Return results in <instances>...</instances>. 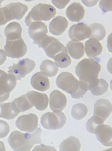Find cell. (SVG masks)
<instances>
[{
  "label": "cell",
  "mask_w": 112,
  "mask_h": 151,
  "mask_svg": "<svg viewBox=\"0 0 112 151\" xmlns=\"http://www.w3.org/2000/svg\"><path fill=\"white\" fill-rule=\"evenodd\" d=\"M41 133L40 127L32 134L14 131L9 135L8 141L10 147L14 151H30L35 145L41 144Z\"/></svg>",
  "instance_id": "6da1fadb"
},
{
  "label": "cell",
  "mask_w": 112,
  "mask_h": 151,
  "mask_svg": "<svg viewBox=\"0 0 112 151\" xmlns=\"http://www.w3.org/2000/svg\"><path fill=\"white\" fill-rule=\"evenodd\" d=\"M100 71V65L92 58L82 60L75 68V73L80 81L87 85L89 90L95 85Z\"/></svg>",
  "instance_id": "7a4b0ae2"
},
{
  "label": "cell",
  "mask_w": 112,
  "mask_h": 151,
  "mask_svg": "<svg viewBox=\"0 0 112 151\" xmlns=\"http://www.w3.org/2000/svg\"><path fill=\"white\" fill-rule=\"evenodd\" d=\"M56 9L52 5L40 3L33 8L25 19L27 27L32 23L39 21H48L56 14Z\"/></svg>",
  "instance_id": "3957f363"
},
{
  "label": "cell",
  "mask_w": 112,
  "mask_h": 151,
  "mask_svg": "<svg viewBox=\"0 0 112 151\" xmlns=\"http://www.w3.org/2000/svg\"><path fill=\"white\" fill-rule=\"evenodd\" d=\"M41 124L48 130H57L64 127L66 118L61 111H54L45 114L41 119Z\"/></svg>",
  "instance_id": "277c9868"
},
{
  "label": "cell",
  "mask_w": 112,
  "mask_h": 151,
  "mask_svg": "<svg viewBox=\"0 0 112 151\" xmlns=\"http://www.w3.org/2000/svg\"><path fill=\"white\" fill-rule=\"evenodd\" d=\"M16 81L14 75L0 70V102L8 99L10 92L16 87Z\"/></svg>",
  "instance_id": "5b68a950"
},
{
  "label": "cell",
  "mask_w": 112,
  "mask_h": 151,
  "mask_svg": "<svg viewBox=\"0 0 112 151\" xmlns=\"http://www.w3.org/2000/svg\"><path fill=\"white\" fill-rule=\"evenodd\" d=\"M27 51V45L22 37L13 40H7L5 52L8 57L14 59L24 56Z\"/></svg>",
  "instance_id": "8992f818"
},
{
  "label": "cell",
  "mask_w": 112,
  "mask_h": 151,
  "mask_svg": "<svg viewBox=\"0 0 112 151\" xmlns=\"http://www.w3.org/2000/svg\"><path fill=\"white\" fill-rule=\"evenodd\" d=\"M56 85L59 88L72 96L79 88V81L71 73L63 72L57 78Z\"/></svg>",
  "instance_id": "52a82bcc"
},
{
  "label": "cell",
  "mask_w": 112,
  "mask_h": 151,
  "mask_svg": "<svg viewBox=\"0 0 112 151\" xmlns=\"http://www.w3.org/2000/svg\"><path fill=\"white\" fill-rule=\"evenodd\" d=\"M35 67V62L29 58L23 59L17 64H14L9 67L8 73L11 74L16 80H21L27 75L30 73Z\"/></svg>",
  "instance_id": "ba28073f"
},
{
  "label": "cell",
  "mask_w": 112,
  "mask_h": 151,
  "mask_svg": "<svg viewBox=\"0 0 112 151\" xmlns=\"http://www.w3.org/2000/svg\"><path fill=\"white\" fill-rule=\"evenodd\" d=\"M38 46L44 49L47 56L53 59L60 53L67 51L66 47L59 40L48 35L40 42Z\"/></svg>",
  "instance_id": "9c48e42d"
},
{
  "label": "cell",
  "mask_w": 112,
  "mask_h": 151,
  "mask_svg": "<svg viewBox=\"0 0 112 151\" xmlns=\"http://www.w3.org/2000/svg\"><path fill=\"white\" fill-rule=\"evenodd\" d=\"M38 118L36 114H30L19 117L16 121V127L23 132L32 133L38 127Z\"/></svg>",
  "instance_id": "30bf717a"
},
{
  "label": "cell",
  "mask_w": 112,
  "mask_h": 151,
  "mask_svg": "<svg viewBox=\"0 0 112 151\" xmlns=\"http://www.w3.org/2000/svg\"><path fill=\"white\" fill-rule=\"evenodd\" d=\"M68 35L72 40L79 42L90 38L92 35V31L86 24L79 23L71 27L69 31Z\"/></svg>",
  "instance_id": "8fae6325"
},
{
  "label": "cell",
  "mask_w": 112,
  "mask_h": 151,
  "mask_svg": "<svg viewBox=\"0 0 112 151\" xmlns=\"http://www.w3.org/2000/svg\"><path fill=\"white\" fill-rule=\"evenodd\" d=\"M48 32L47 27L41 22H33L28 29V34L30 38L33 40L34 43L38 45L47 36Z\"/></svg>",
  "instance_id": "7c38bea8"
},
{
  "label": "cell",
  "mask_w": 112,
  "mask_h": 151,
  "mask_svg": "<svg viewBox=\"0 0 112 151\" xmlns=\"http://www.w3.org/2000/svg\"><path fill=\"white\" fill-rule=\"evenodd\" d=\"M26 95L32 105L39 111H44L48 106V97L45 93L30 91L27 93Z\"/></svg>",
  "instance_id": "4fadbf2b"
},
{
  "label": "cell",
  "mask_w": 112,
  "mask_h": 151,
  "mask_svg": "<svg viewBox=\"0 0 112 151\" xmlns=\"http://www.w3.org/2000/svg\"><path fill=\"white\" fill-rule=\"evenodd\" d=\"M112 113V104L107 99H101L96 101L94 106V115L102 119L104 121Z\"/></svg>",
  "instance_id": "5bb4252c"
},
{
  "label": "cell",
  "mask_w": 112,
  "mask_h": 151,
  "mask_svg": "<svg viewBox=\"0 0 112 151\" xmlns=\"http://www.w3.org/2000/svg\"><path fill=\"white\" fill-rule=\"evenodd\" d=\"M112 127L108 125H100L95 132L97 140L104 146L112 147Z\"/></svg>",
  "instance_id": "9a60e30c"
},
{
  "label": "cell",
  "mask_w": 112,
  "mask_h": 151,
  "mask_svg": "<svg viewBox=\"0 0 112 151\" xmlns=\"http://www.w3.org/2000/svg\"><path fill=\"white\" fill-rule=\"evenodd\" d=\"M66 96L59 90H54L50 95V107L52 111H62L66 106Z\"/></svg>",
  "instance_id": "2e32d148"
},
{
  "label": "cell",
  "mask_w": 112,
  "mask_h": 151,
  "mask_svg": "<svg viewBox=\"0 0 112 151\" xmlns=\"http://www.w3.org/2000/svg\"><path fill=\"white\" fill-rule=\"evenodd\" d=\"M33 87L40 91L45 92L50 88V83L47 75L42 72L35 74L31 79Z\"/></svg>",
  "instance_id": "e0dca14e"
},
{
  "label": "cell",
  "mask_w": 112,
  "mask_h": 151,
  "mask_svg": "<svg viewBox=\"0 0 112 151\" xmlns=\"http://www.w3.org/2000/svg\"><path fill=\"white\" fill-rule=\"evenodd\" d=\"M66 15L71 21L79 22L85 17V9L80 3L74 2L67 9Z\"/></svg>",
  "instance_id": "ac0fdd59"
},
{
  "label": "cell",
  "mask_w": 112,
  "mask_h": 151,
  "mask_svg": "<svg viewBox=\"0 0 112 151\" xmlns=\"http://www.w3.org/2000/svg\"><path fill=\"white\" fill-rule=\"evenodd\" d=\"M68 26V22L62 16H59L53 19L49 24L50 33L55 35H61L65 32Z\"/></svg>",
  "instance_id": "d6986e66"
},
{
  "label": "cell",
  "mask_w": 112,
  "mask_h": 151,
  "mask_svg": "<svg viewBox=\"0 0 112 151\" xmlns=\"http://www.w3.org/2000/svg\"><path fill=\"white\" fill-rule=\"evenodd\" d=\"M87 55L89 58H95L100 55L103 51L101 43L96 39L90 38L85 44Z\"/></svg>",
  "instance_id": "ffe728a7"
},
{
  "label": "cell",
  "mask_w": 112,
  "mask_h": 151,
  "mask_svg": "<svg viewBox=\"0 0 112 151\" xmlns=\"http://www.w3.org/2000/svg\"><path fill=\"white\" fill-rule=\"evenodd\" d=\"M6 7L9 10L12 20L21 19L28 10L27 6L20 2L11 3Z\"/></svg>",
  "instance_id": "44dd1931"
},
{
  "label": "cell",
  "mask_w": 112,
  "mask_h": 151,
  "mask_svg": "<svg viewBox=\"0 0 112 151\" xmlns=\"http://www.w3.org/2000/svg\"><path fill=\"white\" fill-rule=\"evenodd\" d=\"M67 51L72 58L80 59L85 55V47L82 42L71 41L66 45Z\"/></svg>",
  "instance_id": "7402d4cb"
},
{
  "label": "cell",
  "mask_w": 112,
  "mask_h": 151,
  "mask_svg": "<svg viewBox=\"0 0 112 151\" xmlns=\"http://www.w3.org/2000/svg\"><path fill=\"white\" fill-rule=\"evenodd\" d=\"M20 113L12 102L0 103V117L1 118L8 120L13 119L18 116Z\"/></svg>",
  "instance_id": "603a6c76"
},
{
  "label": "cell",
  "mask_w": 112,
  "mask_h": 151,
  "mask_svg": "<svg viewBox=\"0 0 112 151\" xmlns=\"http://www.w3.org/2000/svg\"><path fill=\"white\" fill-rule=\"evenodd\" d=\"M4 33L7 40H15L22 37V29L18 22H12L6 27Z\"/></svg>",
  "instance_id": "cb8c5ba5"
},
{
  "label": "cell",
  "mask_w": 112,
  "mask_h": 151,
  "mask_svg": "<svg viewBox=\"0 0 112 151\" xmlns=\"http://www.w3.org/2000/svg\"><path fill=\"white\" fill-rule=\"evenodd\" d=\"M59 147L60 151H79L81 143L78 138L72 136L61 142Z\"/></svg>",
  "instance_id": "d4e9b609"
},
{
  "label": "cell",
  "mask_w": 112,
  "mask_h": 151,
  "mask_svg": "<svg viewBox=\"0 0 112 151\" xmlns=\"http://www.w3.org/2000/svg\"><path fill=\"white\" fill-rule=\"evenodd\" d=\"M40 69L50 78L55 76L59 70L58 65L49 60L42 62L40 66Z\"/></svg>",
  "instance_id": "484cf974"
},
{
  "label": "cell",
  "mask_w": 112,
  "mask_h": 151,
  "mask_svg": "<svg viewBox=\"0 0 112 151\" xmlns=\"http://www.w3.org/2000/svg\"><path fill=\"white\" fill-rule=\"evenodd\" d=\"M12 103L20 112L26 111L33 107V106L28 99L26 94L15 99Z\"/></svg>",
  "instance_id": "4316f807"
},
{
  "label": "cell",
  "mask_w": 112,
  "mask_h": 151,
  "mask_svg": "<svg viewBox=\"0 0 112 151\" xmlns=\"http://www.w3.org/2000/svg\"><path fill=\"white\" fill-rule=\"evenodd\" d=\"M92 31L91 38L96 39L100 41L102 40L106 35V31L105 27L102 24L99 23H95L90 26Z\"/></svg>",
  "instance_id": "83f0119b"
},
{
  "label": "cell",
  "mask_w": 112,
  "mask_h": 151,
  "mask_svg": "<svg viewBox=\"0 0 112 151\" xmlns=\"http://www.w3.org/2000/svg\"><path fill=\"white\" fill-rule=\"evenodd\" d=\"M53 59L55 61L56 64L61 68L68 67L72 64V60L68 55L67 51L60 53L55 56Z\"/></svg>",
  "instance_id": "f1b7e54d"
},
{
  "label": "cell",
  "mask_w": 112,
  "mask_h": 151,
  "mask_svg": "<svg viewBox=\"0 0 112 151\" xmlns=\"http://www.w3.org/2000/svg\"><path fill=\"white\" fill-rule=\"evenodd\" d=\"M88 109L85 105L82 103H79L74 105L72 111L73 118L76 120L82 119L86 116Z\"/></svg>",
  "instance_id": "f546056e"
},
{
  "label": "cell",
  "mask_w": 112,
  "mask_h": 151,
  "mask_svg": "<svg viewBox=\"0 0 112 151\" xmlns=\"http://www.w3.org/2000/svg\"><path fill=\"white\" fill-rule=\"evenodd\" d=\"M107 82L103 79H97L94 86L91 90V93L94 96H100L105 93L108 89Z\"/></svg>",
  "instance_id": "4dcf8cb0"
},
{
  "label": "cell",
  "mask_w": 112,
  "mask_h": 151,
  "mask_svg": "<svg viewBox=\"0 0 112 151\" xmlns=\"http://www.w3.org/2000/svg\"><path fill=\"white\" fill-rule=\"evenodd\" d=\"M105 122L100 117L94 115L88 120L86 124V129L90 133L95 134L96 127L100 125L103 124Z\"/></svg>",
  "instance_id": "1f68e13d"
},
{
  "label": "cell",
  "mask_w": 112,
  "mask_h": 151,
  "mask_svg": "<svg viewBox=\"0 0 112 151\" xmlns=\"http://www.w3.org/2000/svg\"><path fill=\"white\" fill-rule=\"evenodd\" d=\"M12 20L9 10L6 6L0 8V26L5 25Z\"/></svg>",
  "instance_id": "d6a6232c"
},
{
  "label": "cell",
  "mask_w": 112,
  "mask_h": 151,
  "mask_svg": "<svg viewBox=\"0 0 112 151\" xmlns=\"http://www.w3.org/2000/svg\"><path fill=\"white\" fill-rule=\"evenodd\" d=\"M87 85L85 82L79 81V87L77 92L72 96V98L75 99H80L82 98L88 91Z\"/></svg>",
  "instance_id": "836d02e7"
},
{
  "label": "cell",
  "mask_w": 112,
  "mask_h": 151,
  "mask_svg": "<svg viewBox=\"0 0 112 151\" xmlns=\"http://www.w3.org/2000/svg\"><path fill=\"white\" fill-rule=\"evenodd\" d=\"M9 132V126L5 121L0 120V138L6 137Z\"/></svg>",
  "instance_id": "e575fe53"
},
{
  "label": "cell",
  "mask_w": 112,
  "mask_h": 151,
  "mask_svg": "<svg viewBox=\"0 0 112 151\" xmlns=\"http://www.w3.org/2000/svg\"><path fill=\"white\" fill-rule=\"evenodd\" d=\"M99 6L104 13L112 11V1H101Z\"/></svg>",
  "instance_id": "d590c367"
},
{
  "label": "cell",
  "mask_w": 112,
  "mask_h": 151,
  "mask_svg": "<svg viewBox=\"0 0 112 151\" xmlns=\"http://www.w3.org/2000/svg\"><path fill=\"white\" fill-rule=\"evenodd\" d=\"M69 2L70 1H52L53 4L59 9L64 8Z\"/></svg>",
  "instance_id": "8d00e7d4"
},
{
  "label": "cell",
  "mask_w": 112,
  "mask_h": 151,
  "mask_svg": "<svg viewBox=\"0 0 112 151\" xmlns=\"http://www.w3.org/2000/svg\"><path fill=\"white\" fill-rule=\"evenodd\" d=\"M35 150H55L56 151V149L52 146H46L45 145H41L40 146H36L35 147V148L33 149V151Z\"/></svg>",
  "instance_id": "74e56055"
},
{
  "label": "cell",
  "mask_w": 112,
  "mask_h": 151,
  "mask_svg": "<svg viewBox=\"0 0 112 151\" xmlns=\"http://www.w3.org/2000/svg\"><path fill=\"white\" fill-rule=\"evenodd\" d=\"M82 2L87 6L92 7L95 6L99 1H82Z\"/></svg>",
  "instance_id": "f35d334b"
},
{
  "label": "cell",
  "mask_w": 112,
  "mask_h": 151,
  "mask_svg": "<svg viewBox=\"0 0 112 151\" xmlns=\"http://www.w3.org/2000/svg\"><path fill=\"white\" fill-rule=\"evenodd\" d=\"M7 60V55L4 50L0 49V65H3Z\"/></svg>",
  "instance_id": "ab89813d"
},
{
  "label": "cell",
  "mask_w": 112,
  "mask_h": 151,
  "mask_svg": "<svg viewBox=\"0 0 112 151\" xmlns=\"http://www.w3.org/2000/svg\"><path fill=\"white\" fill-rule=\"evenodd\" d=\"M0 151H6L4 143L1 141H0Z\"/></svg>",
  "instance_id": "60d3db41"
},
{
  "label": "cell",
  "mask_w": 112,
  "mask_h": 151,
  "mask_svg": "<svg viewBox=\"0 0 112 151\" xmlns=\"http://www.w3.org/2000/svg\"><path fill=\"white\" fill-rule=\"evenodd\" d=\"M2 2H3V1H0V6H1V4Z\"/></svg>",
  "instance_id": "b9f144b4"
}]
</instances>
